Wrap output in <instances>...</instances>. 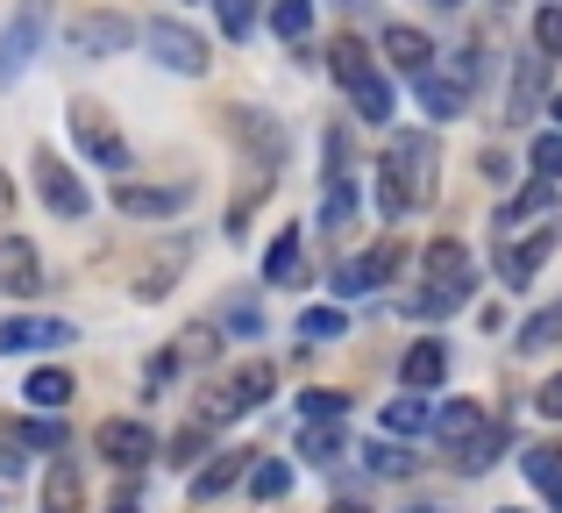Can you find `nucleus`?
<instances>
[{"label": "nucleus", "instance_id": "nucleus-1", "mask_svg": "<svg viewBox=\"0 0 562 513\" xmlns=\"http://www.w3.org/2000/svg\"><path fill=\"white\" fill-rule=\"evenodd\" d=\"M420 271H427V292H413V314H449V306H463L470 286H477V264H470V250L456 236L427 243Z\"/></svg>", "mask_w": 562, "mask_h": 513}, {"label": "nucleus", "instance_id": "nucleus-2", "mask_svg": "<svg viewBox=\"0 0 562 513\" xmlns=\"http://www.w3.org/2000/svg\"><path fill=\"white\" fill-rule=\"evenodd\" d=\"M71 143H79V150L93 157L100 171H114V179H128V136L114 129V114L100 108V100H79V108H71Z\"/></svg>", "mask_w": 562, "mask_h": 513}, {"label": "nucleus", "instance_id": "nucleus-3", "mask_svg": "<svg viewBox=\"0 0 562 513\" xmlns=\"http://www.w3.org/2000/svg\"><path fill=\"white\" fill-rule=\"evenodd\" d=\"M143 43H150V57L165 71H179V79H200V71L214 65V57H206V36H200V29H186L179 14H157V22L143 29Z\"/></svg>", "mask_w": 562, "mask_h": 513}, {"label": "nucleus", "instance_id": "nucleus-4", "mask_svg": "<svg viewBox=\"0 0 562 513\" xmlns=\"http://www.w3.org/2000/svg\"><path fill=\"white\" fill-rule=\"evenodd\" d=\"M384 171L413 193V208H427V200H435V136H427V129L392 136V143H384Z\"/></svg>", "mask_w": 562, "mask_h": 513}, {"label": "nucleus", "instance_id": "nucleus-5", "mask_svg": "<svg viewBox=\"0 0 562 513\" xmlns=\"http://www.w3.org/2000/svg\"><path fill=\"white\" fill-rule=\"evenodd\" d=\"M43 36H50V0H22V8H14V22L0 29V86L22 79Z\"/></svg>", "mask_w": 562, "mask_h": 513}, {"label": "nucleus", "instance_id": "nucleus-6", "mask_svg": "<svg viewBox=\"0 0 562 513\" xmlns=\"http://www.w3.org/2000/svg\"><path fill=\"white\" fill-rule=\"evenodd\" d=\"M398 264H406V236H378L363 257H349L342 271H335V292H342V300L378 292V286H392V278H398Z\"/></svg>", "mask_w": 562, "mask_h": 513}, {"label": "nucleus", "instance_id": "nucleus-7", "mask_svg": "<svg viewBox=\"0 0 562 513\" xmlns=\"http://www.w3.org/2000/svg\"><path fill=\"white\" fill-rule=\"evenodd\" d=\"M128 43H136V22H128V14H71L65 22L71 57H122Z\"/></svg>", "mask_w": 562, "mask_h": 513}, {"label": "nucleus", "instance_id": "nucleus-8", "mask_svg": "<svg viewBox=\"0 0 562 513\" xmlns=\"http://www.w3.org/2000/svg\"><path fill=\"white\" fill-rule=\"evenodd\" d=\"M555 243H562V228H555V222L527 228V236H506V243H498V286H513V292H520L527 278H535L541 264L555 257Z\"/></svg>", "mask_w": 562, "mask_h": 513}, {"label": "nucleus", "instance_id": "nucleus-9", "mask_svg": "<svg viewBox=\"0 0 562 513\" xmlns=\"http://www.w3.org/2000/svg\"><path fill=\"white\" fill-rule=\"evenodd\" d=\"M29 165H36V193H43V208H50V214L79 222V214L93 208V200H86V186H79V171H65V157H57L50 143H43V150L29 157Z\"/></svg>", "mask_w": 562, "mask_h": 513}, {"label": "nucleus", "instance_id": "nucleus-10", "mask_svg": "<svg viewBox=\"0 0 562 513\" xmlns=\"http://www.w3.org/2000/svg\"><path fill=\"white\" fill-rule=\"evenodd\" d=\"M114 208H122V214H136V222H165V214H186V208H192V179H179V186L114 179Z\"/></svg>", "mask_w": 562, "mask_h": 513}, {"label": "nucleus", "instance_id": "nucleus-11", "mask_svg": "<svg viewBox=\"0 0 562 513\" xmlns=\"http://www.w3.org/2000/svg\"><path fill=\"white\" fill-rule=\"evenodd\" d=\"M93 449L114 464V471H143V464L157 457V435L143 428V421H122V414H114V421H100V428H93Z\"/></svg>", "mask_w": 562, "mask_h": 513}, {"label": "nucleus", "instance_id": "nucleus-12", "mask_svg": "<svg viewBox=\"0 0 562 513\" xmlns=\"http://www.w3.org/2000/svg\"><path fill=\"white\" fill-rule=\"evenodd\" d=\"M57 343H79V328H71V321H50V314L0 321V357H36V349H57Z\"/></svg>", "mask_w": 562, "mask_h": 513}, {"label": "nucleus", "instance_id": "nucleus-13", "mask_svg": "<svg viewBox=\"0 0 562 513\" xmlns=\"http://www.w3.org/2000/svg\"><path fill=\"white\" fill-rule=\"evenodd\" d=\"M221 392H228V406H235V414H257V406H271V392H278V364H271V357L235 364V378H228Z\"/></svg>", "mask_w": 562, "mask_h": 513}, {"label": "nucleus", "instance_id": "nucleus-14", "mask_svg": "<svg viewBox=\"0 0 562 513\" xmlns=\"http://www.w3.org/2000/svg\"><path fill=\"white\" fill-rule=\"evenodd\" d=\"M0 292H14V300L43 292V257H36V243L0 236Z\"/></svg>", "mask_w": 562, "mask_h": 513}, {"label": "nucleus", "instance_id": "nucleus-15", "mask_svg": "<svg viewBox=\"0 0 562 513\" xmlns=\"http://www.w3.org/2000/svg\"><path fill=\"white\" fill-rule=\"evenodd\" d=\"M249 471H257V449H214V464L192 471V500H221V492L243 486Z\"/></svg>", "mask_w": 562, "mask_h": 513}, {"label": "nucleus", "instance_id": "nucleus-16", "mask_svg": "<svg viewBox=\"0 0 562 513\" xmlns=\"http://www.w3.org/2000/svg\"><path fill=\"white\" fill-rule=\"evenodd\" d=\"M549 100V51H535V57H520L513 65V86H506V114L513 122H527V114Z\"/></svg>", "mask_w": 562, "mask_h": 513}, {"label": "nucleus", "instance_id": "nucleus-17", "mask_svg": "<svg viewBox=\"0 0 562 513\" xmlns=\"http://www.w3.org/2000/svg\"><path fill=\"white\" fill-rule=\"evenodd\" d=\"M384 57H392V71H406V79H427V71H435V43H427V29H413V22L384 29Z\"/></svg>", "mask_w": 562, "mask_h": 513}, {"label": "nucleus", "instance_id": "nucleus-18", "mask_svg": "<svg viewBox=\"0 0 562 513\" xmlns=\"http://www.w3.org/2000/svg\"><path fill=\"white\" fill-rule=\"evenodd\" d=\"M186 257H192V243H186V236H179V243H165V250H157V257L136 271V300H165L171 278L186 271Z\"/></svg>", "mask_w": 562, "mask_h": 513}, {"label": "nucleus", "instance_id": "nucleus-19", "mask_svg": "<svg viewBox=\"0 0 562 513\" xmlns=\"http://www.w3.org/2000/svg\"><path fill=\"white\" fill-rule=\"evenodd\" d=\"M398 378H406L413 392H435L441 378H449V343H435V335H427V343H413L406 364H398Z\"/></svg>", "mask_w": 562, "mask_h": 513}, {"label": "nucleus", "instance_id": "nucleus-20", "mask_svg": "<svg viewBox=\"0 0 562 513\" xmlns=\"http://www.w3.org/2000/svg\"><path fill=\"white\" fill-rule=\"evenodd\" d=\"M555 214V179H541V186H527V193H513L506 208H498V236H513L520 222H549Z\"/></svg>", "mask_w": 562, "mask_h": 513}, {"label": "nucleus", "instance_id": "nucleus-21", "mask_svg": "<svg viewBox=\"0 0 562 513\" xmlns=\"http://www.w3.org/2000/svg\"><path fill=\"white\" fill-rule=\"evenodd\" d=\"M413 86H420V108L435 114V122H456V114H463V93H470V86L456 79V71H427V79H413Z\"/></svg>", "mask_w": 562, "mask_h": 513}, {"label": "nucleus", "instance_id": "nucleus-22", "mask_svg": "<svg viewBox=\"0 0 562 513\" xmlns=\"http://www.w3.org/2000/svg\"><path fill=\"white\" fill-rule=\"evenodd\" d=\"M228 114H235V136H243L263 165H278V157H285V136H278L271 114H257V108H228Z\"/></svg>", "mask_w": 562, "mask_h": 513}, {"label": "nucleus", "instance_id": "nucleus-23", "mask_svg": "<svg viewBox=\"0 0 562 513\" xmlns=\"http://www.w3.org/2000/svg\"><path fill=\"white\" fill-rule=\"evenodd\" d=\"M520 471L541 486V500H549L555 513H562V449H549V443H527L520 449Z\"/></svg>", "mask_w": 562, "mask_h": 513}, {"label": "nucleus", "instance_id": "nucleus-24", "mask_svg": "<svg viewBox=\"0 0 562 513\" xmlns=\"http://www.w3.org/2000/svg\"><path fill=\"white\" fill-rule=\"evenodd\" d=\"M506 443H513V435H506V428H498V421H492V428H484V435H470V443L456 449V471H463V478H484V471H492L498 457H506Z\"/></svg>", "mask_w": 562, "mask_h": 513}, {"label": "nucleus", "instance_id": "nucleus-25", "mask_svg": "<svg viewBox=\"0 0 562 513\" xmlns=\"http://www.w3.org/2000/svg\"><path fill=\"white\" fill-rule=\"evenodd\" d=\"M22 400H29V406H43V414H57V406H71V371H65V364H43V371H29Z\"/></svg>", "mask_w": 562, "mask_h": 513}, {"label": "nucleus", "instance_id": "nucleus-26", "mask_svg": "<svg viewBox=\"0 0 562 513\" xmlns=\"http://www.w3.org/2000/svg\"><path fill=\"white\" fill-rule=\"evenodd\" d=\"M484 428H492V421H484L477 400H456V406H441V414H435V435H441L449 449H463L470 435H484Z\"/></svg>", "mask_w": 562, "mask_h": 513}, {"label": "nucleus", "instance_id": "nucleus-27", "mask_svg": "<svg viewBox=\"0 0 562 513\" xmlns=\"http://www.w3.org/2000/svg\"><path fill=\"white\" fill-rule=\"evenodd\" d=\"M79 500H86L79 464H71V457H57V464H50V478H43V513H79Z\"/></svg>", "mask_w": 562, "mask_h": 513}, {"label": "nucleus", "instance_id": "nucleus-28", "mask_svg": "<svg viewBox=\"0 0 562 513\" xmlns=\"http://www.w3.org/2000/svg\"><path fill=\"white\" fill-rule=\"evenodd\" d=\"M420 428H435V406H427L420 400V392H398V400L392 406H384V435H406V443H413V435H420Z\"/></svg>", "mask_w": 562, "mask_h": 513}, {"label": "nucleus", "instance_id": "nucleus-29", "mask_svg": "<svg viewBox=\"0 0 562 513\" xmlns=\"http://www.w3.org/2000/svg\"><path fill=\"white\" fill-rule=\"evenodd\" d=\"M300 271H306V250H300V236H278L271 250H263V286H300Z\"/></svg>", "mask_w": 562, "mask_h": 513}, {"label": "nucleus", "instance_id": "nucleus-30", "mask_svg": "<svg viewBox=\"0 0 562 513\" xmlns=\"http://www.w3.org/2000/svg\"><path fill=\"white\" fill-rule=\"evenodd\" d=\"M349 100H357V122H371V129L392 122V79H378V71L349 86Z\"/></svg>", "mask_w": 562, "mask_h": 513}, {"label": "nucleus", "instance_id": "nucleus-31", "mask_svg": "<svg viewBox=\"0 0 562 513\" xmlns=\"http://www.w3.org/2000/svg\"><path fill=\"white\" fill-rule=\"evenodd\" d=\"M328 71H335V86L371 79V51H363L357 36H335V43H328Z\"/></svg>", "mask_w": 562, "mask_h": 513}, {"label": "nucleus", "instance_id": "nucleus-32", "mask_svg": "<svg viewBox=\"0 0 562 513\" xmlns=\"http://www.w3.org/2000/svg\"><path fill=\"white\" fill-rule=\"evenodd\" d=\"M271 29L285 43H306L314 36V0H271Z\"/></svg>", "mask_w": 562, "mask_h": 513}, {"label": "nucleus", "instance_id": "nucleus-33", "mask_svg": "<svg viewBox=\"0 0 562 513\" xmlns=\"http://www.w3.org/2000/svg\"><path fill=\"white\" fill-rule=\"evenodd\" d=\"M520 349H562V300L520 321Z\"/></svg>", "mask_w": 562, "mask_h": 513}, {"label": "nucleus", "instance_id": "nucleus-34", "mask_svg": "<svg viewBox=\"0 0 562 513\" xmlns=\"http://www.w3.org/2000/svg\"><path fill=\"white\" fill-rule=\"evenodd\" d=\"M292 492V464L285 457H263L257 471H249V500H285Z\"/></svg>", "mask_w": 562, "mask_h": 513}, {"label": "nucleus", "instance_id": "nucleus-35", "mask_svg": "<svg viewBox=\"0 0 562 513\" xmlns=\"http://www.w3.org/2000/svg\"><path fill=\"white\" fill-rule=\"evenodd\" d=\"M349 222H357V186L328 179V193H321V228H349Z\"/></svg>", "mask_w": 562, "mask_h": 513}, {"label": "nucleus", "instance_id": "nucleus-36", "mask_svg": "<svg viewBox=\"0 0 562 513\" xmlns=\"http://www.w3.org/2000/svg\"><path fill=\"white\" fill-rule=\"evenodd\" d=\"M342 449H349V435L335 428V421H314V428L300 435V457H314V464H335Z\"/></svg>", "mask_w": 562, "mask_h": 513}, {"label": "nucleus", "instance_id": "nucleus-37", "mask_svg": "<svg viewBox=\"0 0 562 513\" xmlns=\"http://www.w3.org/2000/svg\"><path fill=\"white\" fill-rule=\"evenodd\" d=\"M179 364H214V349H221V335H214V321H192V328L179 335Z\"/></svg>", "mask_w": 562, "mask_h": 513}, {"label": "nucleus", "instance_id": "nucleus-38", "mask_svg": "<svg viewBox=\"0 0 562 513\" xmlns=\"http://www.w3.org/2000/svg\"><path fill=\"white\" fill-rule=\"evenodd\" d=\"M214 14H221V36H235V43L257 29V0H214Z\"/></svg>", "mask_w": 562, "mask_h": 513}, {"label": "nucleus", "instance_id": "nucleus-39", "mask_svg": "<svg viewBox=\"0 0 562 513\" xmlns=\"http://www.w3.org/2000/svg\"><path fill=\"white\" fill-rule=\"evenodd\" d=\"M527 165H535L541 179H562V129H549V136L527 143Z\"/></svg>", "mask_w": 562, "mask_h": 513}, {"label": "nucleus", "instance_id": "nucleus-40", "mask_svg": "<svg viewBox=\"0 0 562 513\" xmlns=\"http://www.w3.org/2000/svg\"><path fill=\"white\" fill-rule=\"evenodd\" d=\"M378 214H384V222H406V214H413V193L392 179V171H378Z\"/></svg>", "mask_w": 562, "mask_h": 513}, {"label": "nucleus", "instance_id": "nucleus-41", "mask_svg": "<svg viewBox=\"0 0 562 513\" xmlns=\"http://www.w3.org/2000/svg\"><path fill=\"white\" fill-rule=\"evenodd\" d=\"M300 414H306V421H335V414H349V392L314 386V392H300Z\"/></svg>", "mask_w": 562, "mask_h": 513}, {"label": "nucleus", "instance_id": "nucleus-42", "mask_svg": "<svg viewBox=\"0 0 562 513\" xmlns=\"http://www.w3.org/2000/svg\"><path fill=\"white\" fill-rule=\"evenodd\" d=\"M535 51H549V57H562V0H549V8L535 14Z\"/></svg>", "mask_w": 562, "mask_h": 513}, {"label": "nucleus", "instance_id": "nucleus-43", "mask_svg": "<svg viewBox=\"0 0 562 513\" xmlns=\"http://www.w3.org/2000/svg\"><path fill=\"white\" fill-rule=\"evenodd\" d=\"M363 457H371V471H384V478L413 471V457H406V449H398V435H384V443H371V449H363Z\"/></svg>", "mask_w": 562, "mask_h": 513}, {"label": "nucleus", "instance_id": "nucleus-44", "mask_svg": "<svg viewBox=\"0 0 562 513\" xmlns=\"http://www.w3.org/2000/svg\"><path fill=\"white\" fill-rule=\"evenodd\" d=\"M342 328H349L342 306H306L300 314V335H342Z\"/></svg>", "mask_w": 562, "mask_h": 513}, {"label": "nucleus", "instance_id": "nucleus-45", "mask_svg": "<svg viewBox=\"0 0 562 513\" xmlns=\"http://www.w3.org/2000/svg\"><path fill=\"white\" fill-rule=\"evenodd\" d=\"M171 464H192V457H200V449H206V421H186V428L179 435H171Z\"/></svg>", "mask_w": 562, "mask_h": 513}, {"label": "nucleus", "instance_id": "nucleus-46", "mask_svg": "<svg viewBox=\"0 0 562 513\" xmlns=\"http://www.w3.org/2000/svg\"><path fill=\"white\" fill-rule=\"evenodd\" d=\"M14 443H36V449H65V428L57 421H29V428H8Z\"/></svg>", "mask_w": 562, "mask_h": 513}, {"label": "nucleus", "instance_id": "nucleus-47", "mask_svg": "<svg viewBox=\"0 0 562 513\" xmlns=\"http://www.w3.org/2000/svg\"><path fill=\"white\" fill-rule=\"evenodd\" d=\"M328 179H349V136H342V129L328 136Z\"/></svg>", "mask_w": 562, "mask_h": 513}, {"label": "nucleus", "instance_id": "nucleus-48", "mask_svg": "<svg viewBox=\"0 0 562 513\" xmlns=\"http://www.w3.org/2000/svg\"><path fill=\"white\" fill-rule=\"evenodd\" d=\"M535 406H541V414H549V421H562V371L549 378V386H541L535 392Z\"/></svg>", "mask_w": 562, "mask_h": 513}, {"label": "nucleus", "instance_id": "nucleus-49", "mask_svg": "<svg viewBox=\"0 0 562 513\" xmlns=\"http://www.w3.org/2000/svg\"><path fill=\"white\" fill-rule=\"evenodd\" d=\"M0 478H22V457H14V435L0 443Z\"/></svg>", "mask_w": 562, "mask_h": 513}, {"label": "nucleus", "instance_id": "nucleus-50", "mask_svg": "<svg viewBox=\"0 0 562 513\" xmlns=\"http://www.w3.org/2000/svg\"><path fill=\"white\" fill-rule=\"evenodd\" d=\"M8 214H14V179L0 171V228H8Z\"/></svg>", "mask_w": 562, "mask_h": 513}, {"label": "nucleus", "instance_id": "nucleus-51", "mask_svg": "<svg viewBox=\"0 0 562 513\" xmlns=\"http://www.w3.org/2000/svg\"><path fill=\"white\" fill-rule=\"evenodd\" d=\"M328 513H371V506H357V500H335Z\"/></svg>", "mask_w": 562, "mask_h": 513}, {"label": "nucleus", "instance_id": "nucleus-52", "mask_svg": "<svg viewBox=\"0 0 562 513\" xmlns=\"http://www.w3.org/2000/svg\"><path fill=\"white\" fill-rule=\"evenodd\" d=\"M108 513H143V506H136V500H114V506H108Z\"/></svg>", "mask_w": 562, "mask_h": 513}, {"label": "nucleus", "instance_id": "nucleus-53", "mask_svg": "<svg viewBox=\"0 0 562 513\" xmlns=\"http://www.w3.org/2000/svg\"><path fill=\"white\" fill-rule=\"evenodd\" d=\"M549 114H555V129H562V93H555V100H549Z\"/></svg>", "mask_w": 562, "mask_h": 513}, {"label": "nucleus", "instance_id": "nucleus-54", "mask_svg": "<svg viewBox=\"0 0 562 513\" xmlns=\"http://www.w3.org/2000/svg\"><path fill=\"white\" fill-rule=\"evenodd\" d=\"M406 513H441V506H406Z\"/></svg>", "mask_w": 562, "mask_h": 513}, {"label": "nucleus", "instance_id": "nucleus-55", "mask_svg": "<svg viewBox=\"0 0 562 513\" xmlns=\"http://www.w3.org/2000/svg\"><path fill=\"white\" fill-rule=\"evenodd\" d=\"M435 8H463V0H435Z\"/></svg>", "mask_w": 562, "mask_h": 513}, {"label": "nucleus", "instance_id": "nucleus-56", "mask_svg": "<svg viewBox=\"0 0 562 513\" xmlns=\"http://www.w3.org/2000/svg\"><path fill=\"white\" fill-rule=\"evenodd\" d=\"M506 513H520V506H506Z\"/></svg>", "mask_w": 562, "mask_h": 513}]
</instances>
